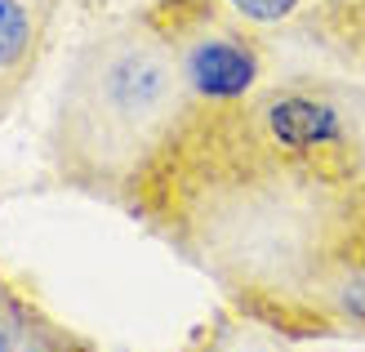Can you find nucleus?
<instances>
[{"label":"nucleus","mask_w":365,"mask_h":352,"mask_svg":"<svg viewBox=\"0 0 365 352\" xmlns=\"http://www.w3.org/2000/svg\"><path fill=\"white\" fill-rule=\"evenodd\" d=\"M23 352H94V343H89L85 335H76L71 326L53 321L49 312L41 317V326L31 330V339L23 343Z\"/></svg>","instance_id":"obj_7"},{"label":"nucleus","mask_w":365,"mask_h":352,"mask_svg":"<svg viewBox=\"0 0 365 352\" xmlns=\"http://www.w3.org/2000/svg\"><path fill=\"white\" fill-rule=\"evenodd\" d=\"M192 352H285V348L272 343V330L236 317L232 326H210L205 343H196Z\"/></svg>","instance_id":"obj_6"},{"label":"nucleus","mask_w":365,"mask_h":352,"mask_svg":"<svg viewBox=\"0 0 365 352\" xmlns=\"http://www.w3.org/2000/svg\"><path fill=\"white\" fill-rule=\"evenodd\" d=\"M41 317H45V308L0 272V352H23V343L41 326Z\"/></svg>","instance_id":"obj_5"},{"label":"nucleus","mask_w":365,"mask_h":352,"mask_svg":"<svg viewBox=\"0 0 365 352\" xmlns=\"http://www.w3.org/2000/svg\"><path fill=\"white\" fill-rule=\"evenodd\" d=\"M187 116L192 99L165 36L143 14L112 18L71 54L49 125V170L63 188L125 210Z\"/></svg>","instance_id":"obj_2"},{"label":"nucleus","mask_w":365,"mask_h":352,"mask_svg":"<svg viewBox=\"0 0 365 352\" xmlns=\"http://www.w3.org/2000/svg\"><path fill=\"white\" fill-rule=\"evenodd\" d=\"M58 9L63 0H0V116L41 71Z\"/></svg>","instance_id":"obj_4"},{"label":"nucleus","mask_w":365,"mask_h":352,"mask_svg":"<svg viewBox=\"0 0 365 352\" xmlns=\"http://www.w3.org/2000/svg\"><path fill=\"white\" fill-rule=\"evenodd\" d=\"M125 214L281 339H365V85L285 76L192 107Z\"/></svg>","instance_id":"obj_1"},{"label":"nucleus","mask_w":365,"mask_h":352,"mask_svg":"<svg viewBox=\"0 0 365 352\" xmlns=\"http://www.w3.org/2000/svg\"><path fill=\"white\" fill-rule=\"evenodd\" d=\"M165 36L192 107H232L272 81L267 41L223 0H152L138 9Z\"/></svg>","instance_id":"obj_3"}]
</instances>
